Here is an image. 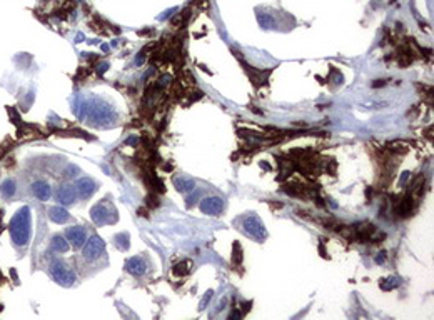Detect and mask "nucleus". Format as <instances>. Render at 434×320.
<instances>
[{"label":"nucleus","instance_id":"f8f14e48","mask_svg":"<svg viewBox=\"0 0 434 320\" xmlns=\"http://www.w3.org/2000/svg\"><path fill=\"white\" fill-rule=\"evenodd\" d=\"M32 193L35 195V198L45 202V200H49L52 197V187L47 182H44V180H37V182L32 184Z\"/></svg>","mask_w":434,"mask_h":320},{"label":"nucleus","instance_id":"dca6fc26","mask_svg":"<svg viewBox=\"0 0 434 320\" xmlns=\"http://www.w3.org/2000/svg\"><path fill=\"white\" fill-rule=\"evenodd\" d=\"M0 192H2V195L7 197V198H10L15 195V192H17V184H15V180H12V178H7L2 182V185H0Z\"/></svg>","mask_w":434,"mask_h":320},{"label":"nucleus","instance_id":"4be33fe9","mask_svg":"<svg viewBox=\"0 0 434 320\" xmlns=\"http://www.w3.org/2000/svg\"><path fill=\"white\" fill-rule=\"evenodd\" d=\"M386 257H387V253H386V252H381L379 255H378L376 258H374V260H376V264H384Z\"/></svg>","mask_w":434,"mask_h":320},{"label":"nucleus","instance_id":"ddd939ff","mask_svg":"<svg viewBox=\"0 0 434 320\" xmlns=\"http://www.w3.org/2000/svg\"><path fill=\"white\" fill-rule=\"evenodd\" d=\"M49 218L52 220L53 224H65L67 220H69V212H67L64 207H60V205L50 207V209H49Z\"/></svg>","mask_w":434,"mask_h":320},{"label":"nucleus","instance_id":"412c9836","mask_svg":"<svg viewBox=\"0 0 434 320\" xmlns=\"http://www.w3.org/2000/svg\"><path fill=\"white\" fill-rule=\"evenodd\" d=\"M211 297H212V290L205 292V295L202 297V300H200V304H199V309H200V310H202V309H205V307H207V304H209Z\"/></svg>","mask_w":434,"mask_h":320},{"label":"nucleus","instance_id":"423d86ee","mask_svg":"<svg viewBox=\"0 0 434 320\" xmlns=\"http://www.w3.org/2000/svg\"><path fill=\"white\" fill-rule=\"evenodd\" d=\"M104 249H105L104 240L100 238V237H97V235H92L90 238L85 240L82 257H84L85 260H89V262H93V260H97L100 255H102Z\"/></svg>","mask_w":434,"mask_h":320},{"label":"nucleus","instance_id":"9b49d317","mask_svg":"<svg viewBox=\"0 0 434 320\" xmlns=\"http://www.w3.org/2000/svg\"><path fill=\"white\" fill-rule=\"evenodd\" d=\"M145 269H147V265H145V262H144V260L140 258V257H130V258L125 262V270L129 272L130 275H134V277L144 275Z\"/></svg>","mask_w":434,"mask_h":320},{"label":"nucleus","instance_id":"f3484780","mask_svg":"<svg viewBox=\"0 0 434 320\" xmlns=\"http://www.w3.org/2000/svg\"><path fill=\"white\" fill-rule=\"evenodd\" d=\"M129 233H119V235H116V247L119 250H127L130 247V240H129Z\"/></svg>","mask_w":434,"mask_h":320},{"label":"nucleus","instance_id":"393cba45","mask_svg":"<svg viewBox=\"0 0 434 320\" xmlns=\"http://www.w3.org/2000/svg\"><path fill=\"white\" fill-rule=\"evenodd\" d=\"M107 69H109V64H102V65H100V69H99V73H104Z\"/></svg>","mask_w":434,"mask_h":320},{"label":"nucleus","instance_id":"7ed1b4c3","mask_svg":"<svg viewBox=\"0 0 434 320\" xmlns=\"http://www.w3.org/2000/svg\"><path fill=\"white\" fill-rule=\"evenodd\" d=\"M89 118L92 124H96L99 127H105L109 120L116 118V112H114L112 107H109L107 104H99L89 109Z\"/></svg>","mask_w":434,"mask_h":320},{"label":"nucleus","instance_id":"4468645a","mask_svg":"<svg viewBox=\"0 0 434 320\" xmlns=\"http://www.w3.org/2000/svg\"><path fill=\"white\" fill-rule=\"evenodd\" d=\"M174 187H176L179 192L189 193L196 189V184H194V180L187 178V177H177V178H174Z\"/></svg>","mask_w":434,"mask_h":320},{"label":"nucleus","instance_id":"aec40b11","mask_svg":"<svg viewBox=\"0 0 434 320\" xmlns=\"http://www.w3.org/2000/svg\"><path fill=\"white\" fill-rule=\"evenodd\" d=\"M232 249H234V250H232V253H234V257H232L234 264H240V262H242V249H240L239 242H234Z\"/></svg>","mask_w":434,"mask_h":320},{"label":"nucleus","instance_id":"9d476101","mask_svg":"<svg viewBox=\"0 0 434 320\" xmlns=\"http://www.w3.org/2000/svg\"><path fill=\"white\" fill-rule=\"evenodd\" d=\"M76 190L80 198H89L97 190V184L92 178H79L76 182Z\"/></svg>","mask_w":434,"mask_h":320},{"label":"nucleus","instance_id":"0eeeda50","mask_svg":"<svg viewBox=\"0 0 434 320\" xmlns=\"http://www.w3.org/2000/svg\"><path fill=\"white\" fill-rule=\"evenodd\" d=\"M199 209L205 215H220L224 210V200L219 197H207L199 204Z\"/></svg>","mask_w":434,"mask_h":320},{"label":"nucleus","instance_id":"6e6552de","mask_svg":"<svg viewBox=\"0 0 434 320\" xmlns=\"http://www.w3.org/2000/svg\"><path fill=\"white\" fill-rule=\"evenodd\" d=\"M65 238L72 244L73 249H80V247H82L85 244V240H87L85 229H84V227H79V225L69 227V229L65 230Z\"/></svg>","mask_w":434,"mask_h":320},{"label":"nucleus","instance_id":"1a4fd4ad","mask_svg":"<svg viewBox=\"0 0 434 320\" xmlns=\"http://www.w3.org/2000/svg\"><path fill=\"white\" fill-rule=\"evenodd\" d=\"M55 197H57L60 205H72L73 202H76V198H77V190H76V187L69 185V184L60 185L57 193H55Z\"/></svg>","mask_w":434,"mask_h":320},{"label":"nucleus","instance_id":"20e7f679","mask_svg":"<svg viewBox=\"0 0 434 320\" xmlns=\"http://www.w3.org/2000/svg\"><path fill=\"white\" fill-rule=\"evenodd\" d=\"M242 229L249 237L256 238L257 242H264L266 237H267V232L264 229L262 222H260V218L256 215H249L242 220Z\"/></svg>","mask_w":434,"mask_h":320},{"label":"nucleus","instance_id":"5701e85b","mask_svg":"<svg viewBox=\"0 0 434 320\" xmlns=\"http://www.w3.org/2000/svg\"><path fill=\"white\" fill-rule=\"evenodd\" d=\"M197 195H199V192L196 190V192H194L192 197L187 198V207H192V205H194V202H196V197H197Z\"/></svg>","mask_w":434,"mask_h":320},{"label":"nucleus","instance_id":"b1692460","mask_svg":"<svg viewBox=\"0 0 434 320\" xmlns=\"http://www.w3.org/2000/svg\"><path fill=\"white\" fill-rule=\"evenodd\" d=\"M137 142H139L137 137H129V138H127V144H129V145H136Z\"/></svg>","mask_w":434,"mask_h":320},{"label":"nucleus","instance_id":"6ab92c4d","mask_svg":"<svg viewBox=\"0 0 434 320\" xmlns=\"http://www.w3.org/2000/svg\"><path fill=\"white\" fill-rule=\"evenodd\" d=\"M399 284H401V278L389 277V278H384L383 282H381V289H383V290H392V289H396V287H399Z\"/></svg>","mask_w":434,"mask_h":320},{"label":"nucleus","instance_id":"a878e982","mask_svg":"<svg viewBox=\"0 0 434 320\" xmlns=\"http://www.w3.org/2000/svg\"><path fill=\"white\" fill-rule=\"evenodd\" d=\"M142 62H144V55H142V53H140V55H139V57L136 58V64H137V65H140V64H142Z\"/></svg>","mask_w":434,"mask_h":320},{"label":"nucleus","instance_id":"a211bd4d","mask_svg":"<svg viewBox=\"0 0 434 320\" xmlns=\"http://www.w3.org/2000/svg\"><path fill=\"white\" fill-rule=\"evenodd\" d=\"M189 270H191V262H189V260H182V262H179L176 267H174L172 273H174V275L180 277V275H185V273L189 272Z\"/></svg>","mask_w":434,"mask_h":320},{"label":"nucleus","instance_id":"f257e3e1","mask_svg":"<svg viewBox=\"0 0 434 320\" xmlns=\"http://www.w3.org/2000/svg\"><path fill=\"white\" fill-rule=\"evenodd\" d=\"M30 233H32V213H30V207L25 205L22 209H18L10 220L12 242L17 247H25L30 240Z\"/></svg>","mask_w":434,"mask_h":320},{"label":"nucleus","instance_id":"2eb2a0df","mask_svg":"<svg viewBox=\"0 0 434 320\" xmlns=\"http://www.w3.org/2000/svg\"><path fill=\"white\" fill-rule=\"evenodd\" d=\"M69 240H67L64 235H53L52 237V249L53 252H59V253H64V252H69Z\"/></svg>","mask_w":434,"mask_h":320},{"label":"nucleus","instance_id":"f03ea898","mask_svg":"<svg viewBox=\"0 0 434 320\" xmlns=\"http://www.w3.org/2000/svg\"><path fill=\"white\" fill-rule=\"evenodd\" d=\"M110 209H114V207H112L110 204H107V202H100V204H97V205H93L92 209H90V218H92V222L97 224V225L117 222V212L112 210V212L109 213Z\"/></svg>","mask_w":434,"mask_h":320},{"label":"nucleus","instance_id":"39448f33","mask_svg":"<svg viewBox=\"0 0 434 320\" xmlns=\"http://www.w3.org/2000/svg\"><path fill=\"white\" fill-rule=\"evenodd\" d=\"M50 275L57 284L64 285V287H70L73 284V280H76V275H73V273L65 267V264L60 262V260H53L50 264Z\"/></svg>","mask_w":434,"mask_h":320}]
</instances>
